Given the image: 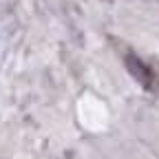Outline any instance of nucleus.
Masks as SVG:
<instances>
[{
    "label": "nucleus",
    "instance_id": "f257e3e1",
    "mask_svg": "<svg viewBox=\"0 0 159 159\" xmlns=\"http://www.w3.org/2000/svg\"><path fill=\"white\" fill-rule=\"evenodd\" d=\"M126 66H128V71L133 73V77H135L142 86H150V84H152V73H150V69H148L137 55H133V53L126 55Z\"/></svg>",
    "mask_w": 159,
    "mask_h": 159
}]
</instances>
